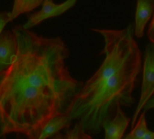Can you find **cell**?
I'll use <instances>...</instances> for the list:
<instances>
[{
    "label": "cell",
    "instance_id": "1",
    "mask_svg": "<svg viewBox=\"0 0 154 139\" xmlns=\"http://www.w3.org/2000/svg\"><path fill=\"white\" fill-rule=\"evenodd\" d=\"M17 53L0 77V139H38L53 118L69 114L83 82L69 72V50L60 37H45L22 24L12 28Z\"/></svg>",
    "mask_w": 154,
    "mask_h": 139
},
{
    "label": "cell",
    "instance_id": "2",
    "mask_svg": "<svg viewBox=\"0 0 154 139\" xmlns=\"http://www.w3.org/2000/svg\"><path fill=\"white\" fill-rule=\"evenodd\" d=\"M101 34L105 59L97 71L83 84L69 112L89 135L102 131L119 107H132L133 92L142 71V52L134 38L133 25L122 30L91 28Z\"/></svg>",
    "mask_w": 154,
    "mask_h": 139
},
{
    "label": "cell",
    "instance_id": "3",
    "mask_svg": "<svg viewBox=\"0 0 154 139\" xmlns=\"http://www.w3.org/2000/svg\"><path fill=\"white\" fill-rule=\"evenodd\" d=\"M142 70L143 80L140 100L131 119V129L134 128L139 116L143 111L144 105L154 93V44L151 43H148L145 47V55Z\"/></svg>",
    "mask_w": 154,
    "mask_h": 139
},
{
    "label": "cell",
    "instance_id": "4",
    "mask_svg": "<svg viewBox=\"0 0 154 139\" xmlns=\"http://www.w3.org/2000/svg\"><path fill=\"white\" fill-rule=\"evenodd\" d=\"M77 2L78 0H66L63 3L55 4L53 0H43L40 11L27 14V21L23 24V27L30 30L47 19L60 16L74 7Z\"/></svg>",
    "mask_w": 154,
    "mask_h": 139
},
{
    "label": "cell",
    "instance_id": "5",
    "mask_svg": "<svg viewBox=\"0 0 154 139\" xmlns=\"http://www.w3.org/2000/svg\"><path fill=\"white\" fill-rule=\"evenodd\" d=\"M17 53V41L12 31H4L0 35V77L12 65Z\"/></svg>",
    "mask_w": 154,
    "mask_h": 139
},
{
    "label": "cell",
    "instance_id": "6",
    "mask_svg": "<svg viewBox=\"0 0 154 139\" xmlns=\"http://www.w3.org/2000/svg\"><path fill=\"white\" fill-rule=\"evenodd\" d=\"M130 123L131 118L124 112L122 107H119L115 116L103 123L105 139H123Z\"/></svg>",
    "mask_w": 154,
    "mask_h": 139
},
{
    "label": "cell",
    "instance_id": "7",
    "mask_svg": "<svg viewBox=\"0 0 154 139\" xmlns=\"http://www.w3.org/2000/svg\"><path fill=\"white\" fill-rule=\"evenodd\" d=\"M154 14V0H137L134 18V35L142 38L148 22Z\"/></svg>",
    "mask_w": 154,
    "mask_h": 139
},
{
    "label": "cell",
    "instance_id": "8",
    "mask_svg": "<svg viewBox=\"0 0 154 139\" xmlns=\"http://www.w3.org/2000/svg\"><path fill=\"white\" fill-rule=\"evenodd\" d=\"M72 124V118L69 114L60 115L51 119L43 128L38 139L51 138L55 134L60 132L64 128H69Z\"/></svg>",
    "mask_w": 154,
    "mask_h": 139
},
{
    "label": "cell",
    "instance_id": "9",
    "mask_svg": "<svg viewBox=\"0 0 154 139\" xmlns=\"http://www.w3.org/2000/svg\"><path fill=\"white\" fill-rule=\"evenodd\" d=\"M43 0H14L10 11V22L16 19L22 14H28L42 4Z\"/></svg>",
    "mask_w": 154,
    "mask_h": 139
},
{
    "label": "cell",
    "instance_id": "10",
    "mask_svg": "<svg viewBox=\"0 0 154 139\" xmlns=\"http://www.w3.org/2000/svg\"><path fill=\"white\" fill-rule=\"evenodd\" d=\"M51 139H92V136L88 134L78 121L72 128H66L65 133L55 134Z\"/></svg>",
    "mask_w": 154,
    "mask_h": 139
},
{
    "label": "cell",
    "instance_id": "11",
    "mask_svg": "<svg viewBox=\"0 0 154 139\" xmlns=\"http://www.w3.org/2000/svg\"><path fill=\"white\" fill-rule=\"evenodd\" d=\"M149 131L146 121V112H142L139 116L134 127L131 129L130 133L124 137L123 139H142Z\"/></svg>",
    "mask_w": 154,
    "mask_h": 139
},
{
    "label": "cell",
    "instance_id": "12",
    "mask_svg": "<svg viewBox=\"0 0 154 139\" xmlns=\"http://www.w3.org/2000/svg\"><path fill=\"white\" fill-rule=\"evenodd\" d=\"M10 12L3 11L0 12V35L4 32L5 26L7 24V23L10 22Z\"/></svg>",
    "mask_w": 154,
    "mask_h": 139
},
{
    "label": "cell",
    "instance_id": "13",
    "mask_svg": "<svg viewBox=\"0 0 154 139\" xmlns=\"http://www.w3.org/2000/svg\"><path fill=\"white\" fill-rule=\"evenodd\" d=\"M147 36H148V39L150 40V43L154 44V14L153 15H152V21L150 23V25L148 27Z\"/></svg>",
    "mask_w": 154,
    "mask_h": 139
},
{
    "label": "cell",
    "instance_id": "14",
    "mask_svg": "<svg viewBox=\"0 0 154 139\" xmlns=\"http://www.w3.org/2000/svg\"><path fill=\"white\" fill-rule=\"evenodd\" d=\"M152 109H154V93L152 95V97L148 100V101L146 102V104L144 105V107L143 109V112H147V110Z\"/></svg>",
    "mask_w": 154,
    "mask_h": 139
},
{
    "label": "cell",
    "instance_id": "15",
    "mask_svg": "<svg viewBox=\"0 0 154 139\" xmlns=\"http://www.w3.org/2000/svg\"><path fill=\"white\" fill-rule=\"evenodd\" d=\"M142 139H154V132L153 131L149 130Z\"/></svg>",
    "mask_w": 154,
    "mask_h": 139
}]
</instances>
